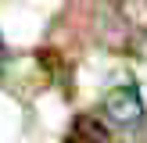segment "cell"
Returning <instances> with one entry per match:
<instances>
[{
  "label": "cell",
  "mask_w": 147,
  "mask_h": 143,
  "mask_svg": "<svg viewBox=\"0 0 147 143\" xmlns=\"http://www.w3.org/2000/svg\"><path fill=\"white\" fill-rule=\"evenodd\" d=\"M104 118H108V125L126 129V132L129 129H140L144 125V97H140V90L133 82L115 86L104 97Z\"/></svg>",
  "instance_id": "6da1fadb"
},
{
  "label": "cell",
  "mask_w": 147,
  "mask_h": 143,
  "mask_svg": "<svg viewBox=\"0 0 147 143\" xmlns=\"http://www.w3.org/2000/svg\"><path fill=\"white\" fill-rule=\"evenodd\" d=\"M65 143H111V125L100 114L83 111V114L72 118L68 132H65Z\"/></svg>",
  "instance_id": "7a4b0ae2"
},
{
  "label": "cell",
  "mask_w": 147,
  "mask_h": 143,
  "mask_svg": "<svg viewBox=\"0 0 147 143\" xmlns=\"http://www.w3.org/2000/svg\"><path fill=\"white\" fill-rule=\"evenodd\" d=\"M0 57H4V39H0Z\"/></svg>",
  "instance_id": "3957f363"
}]
</instances>
